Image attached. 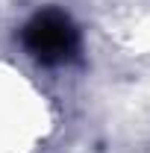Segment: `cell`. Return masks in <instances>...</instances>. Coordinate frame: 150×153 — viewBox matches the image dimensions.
Here are the masks:
<instances>
[{"label":"cell","instance_id":"obj_1","mask_svg":"<svg viewBox=\"0 0 150 153\" xmlns=\"http://www.w3.org/2000/svg\"><path fill=\"white\" fill-rule=\"evenodd\" d=\"M21 44L38 65L47 68H59L79 59L82 50V36L76 21L56 6L38 9L33 18L21 27Z\"/></svg>","mask_w":150,"mask_h":153}]
</instances>
